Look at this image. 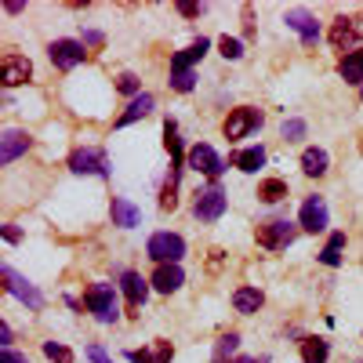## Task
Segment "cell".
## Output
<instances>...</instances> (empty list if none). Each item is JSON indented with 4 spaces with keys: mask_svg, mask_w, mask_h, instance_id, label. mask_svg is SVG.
I'll return each mask as SVG.
<instances>
[{
    "mask_svg": "<svg viewBox=\"0 0 363 363\" xmlns=\"http://www.w3.org/2000/svg\"><path fill=\"white\" fill-rule=\"evenodd\" d=\"M84 306L99 323H116L120 320V301H116L113 284H91L84 291Z\"/></svg>",
    "mask_w": 363,
    "mask_h": 363,
    "instance_id": "cell-1",
    "label": "cell"
},
{
    "mask_svg": "<svg viewBox=\"0 0 363 363\" xmlns=\"http://www.w3.org/2000/svg\"><path fill=\"white\" fill-rule=\"evenodd\" d=\"M298 229H301V225H294V222H287V218H272V222H262V225L255 229V240H258V247H265V251H284V247L294 244Z\"/></svg>",
    "mask_w": 363,
    "mask_h": 363,
    "instance_id": "cell-2",
    "label": "cell"
},
{
    "mask_svg": "<svg viewBox=\"0 0 363 363\" xmlns=\"http://www.w3.org/2000/svg\"><path fill=\"white\" fill-rule=\"evenodd\" d=\"M149 258H153L157 265H178L182 255H186V240H182L178 233H153L145 244Z\"/></svg>",
    "mask_w": 363,
    "mask_h": 363,
    "instance_id": "cell-3",
    "label": "cell"
},
{
    "mask_svg": "<svg viewBox=\"0 0 363 363\" xmlns=\"http://www.w3.org/2000/svg\"><path fill=\"white\" fill-rule=\"evenodd\" d=\"M327 40L335 44V51H349V55L363 51V18H345V15L335 18Z\"/></svg>",
    "mask_w": 363,
    "mask_h": 363,
    "instance_id": "cell-4",
    "label": "cell"
},
{
    "mask_svg": "<svg viewBox=\"0 0 363 363\" xmlns=\"http://www.w3.org/2000/svg\"><path fill=\"white\" fill-rule=\"evenodd\" d=\"M0 277H4V291H8V294H15V298L22 301V306H29L33 313H40V309H44V294H40L33 284H29L26 277H18V272H15L11 265L0 269Z\"/></svg>",
    "mask_w": 363,
    "mask_h": 363,
    "instance_id": "cell-5",
    "label": "cell"
},
{
    "mask_svg": "<svg viewBox=\"0 0 363 363\" xmlns=\"http://www.w3.org/2000/svg\"><path fill=\"white\" fill-rule=\"evenodd\" d=\"M255 128H262V113H258L255 106H240V109H233V113L225 116V124H222V131H225L229 142L247 138Z\"/></svg>",
    "mask_w": 363,
    "mask_h": 363,
    "instance_id": "cell-6",
    "label": "cell"
},
{
    "mask_svg": "<svg viewBox=\"0 0 363 363\" xmlns=\"http://www.w3.org/2000/svg\"><path fill=\"white\" fill-rule=\"evenodd\" d=\"M69 171H73V174H99V178H109V160H106L102 149L84 145V149H77V153L69 157Z\"/></svg>",
    "mask_w": 363,
    "mask_h": 363,
    "instance_id": "cell-7",
    "label": "cell"
},
{
    "mask_svg": "<svg viewBox=\"0 0 363 363\" xmlns=\"http://www.w3.org/2000/svg\"><path fill=\"white\" fill-rule=\"evenodd\" d=\"M193 215L200 222H218L225 215V193L218 186H211L203 193H196V203H193Z\"/></svg>",
    "mask_w": 363,
    "mask_h": 363,
    "instance_id": "cell-8",
    "label": "cell"
},
{
    "mask_svg": "<svg viewBox=\"0 0 363 363\" xmlns=\"http://www.w3.org/2000/svg\"><path fill=\"white\" fill-rule=\"evenodd\" d=\"M189 167L200 171V174H207V178H218V174L225 171L222 157L215 153V145H207V142H196V145L189 149Z\"/></svg>",
    "mask_w": 363,
    "mask_h": 363,
    "instance_id": "cell-9",
    "label": "cell"
},
{
    "mask_svg": "<svg viewBox=\"0 0 363 363\" xmlns=\"http://www.w3.org/2000/svg\"><path fill=\"white\" fill-rule=\"evenodd\" d=\"M48 55H51L55 69H73V66H80L84 58H87V51H84L80 40H55V44L48 48Z\"/></svg>",
    "mask_w": 363,
    "mask_h": 363,
    "instance_id": "cell-10",
    "label": "cell"
},
{
    "mask_svg": "<svg viewBox=\"0 0 363 363\" xmlns=\"http://www.w3.org/2000/svg\"><path fill=\"white\" fill-rule=\"evenodd\" d=\"M29 73H33V62H29L26 55H4V62H0V80H4V87L26 84Z\"/></svg>",
    "mask_w": 363,
    "mask_h": 363,
    "instance_id": "cell-11",
    "label": "cell"
},
{
    "mask_svg": "<svg viewBox=\"0 0 363 363\" xmlns=\"http://www.w3.org/2000/svg\"><path fill=\"white\" fill-rule=\"evenodd\" d=\"M298 225L306 233H323L327 229V203H323V196H309L306 203H301Z\"/></svg>",
    "mask_w": 363,
    "mask_h": 363,
    "instance_id": "cell-12",
    "label": "cell"
},
{
    "mask_svg": "<svg viewBox=\"0 0 363 363\" xmlns=\"http://www.w3.org/2000/svg\"><path fill=\"white\" fill-rule=\"evenodd\" d=\"M29 145H33V138H29L26 131H18V128L4 131V142H0V164H15Z\"/></svg>",
    "mask_w": 363,
    "mask_h": 363,
    "instance_id": "cell-13",
    "label": "cell"
},
{
    "mask_svg": "<svg viewBox=\"0 0 363 363\" xmlns=\"http://www.w3.org/2000/svg\"><path fill=\"white\" fill-rule=\"evenodd\" d=\"M120 287H124V298H128V309H131V316L145 306V294H149V287H145V280L138 277V272H124V277H120Z\"/></svg>",
    "mask_w": 363,
    "mask_h": 363,
    "instance_id": "cell-14",
    "label": "cell"
},
{
    "mask_svg": "<svg viewBox=\"0 0 363 363\" xmlns=\"http://www.w3.org/2000/svg\"><path fill=\"white\" fill-rule=\"evenodd\" d=\"M207 48H211V40H207V37L193 40L186 51H178V55L171 58V73H189V66H196V62H200V58L207 55Z\"/></svg>",
    "mask_w": 363,
    "mask_h": 363,
    "instance_id": "cell-15",
    "label": "cell"
},
{
    "mask_svg": "<svg viewBox=\"0 0 363 363\" xmlns=\"http://www.w3.org/2000/svg\"><path fill=\"white\" fill-rule=\"evenodd\" d=\"M287 26L301 37V44H316V37H320L316 18H313L309 11H301V8H298V11H287Z\"/></svg>",
    "mask_w": 363,
    "mask_h": 363,
    "instance_id": "cell-16",
    "label": "cell"
},
{
    "mask_svg": "<svg viewBox=\"0 0 363 363\" xmlns=\"http://www.w3.org/2000/svg\"><path fill=\"white\" fill-rule=\"evenodd\" d=\"M109 215H113V225H120V229H135L142 222V211L131 200H124V196H116L109 203Z\"/></svg>",
    "mask_w": 363,
    "mask_h": 363,
    "instance_id": "cell-17",
    "label": "cell"
},
{
    "mask_svg": "<svg viewBox=\"0 0 363 363\" xmlns=\"http://www.w3.org/2000/svg\"><path fill=\"white\" fill-rule=\"evenodd\" d=\"M149 284H153L160 294H171V291H178L182 284H186V272H182V265H157Z\"/></svg>",
    "mask_w": 363,
    "mask_h": 363,
    "instance_id": "cell-18",
    "label": "cell"
},
{
    "mask_svg": "<svg viewBox=\"0 0 363 363\" xmlns=\"http://www.w3.org/2000/svg\"><path fill=\"white\" fill-rule=\"evenodd\" d=\"M171 356H174V345L171 342H153V349H131L128 352V359L131 363H171Z\"/></svg>",
    "mask_w": 363,
    "mask_h": 363,
    "instance_id": "cell-19",
    "label": "cell"
},
{
    "mask_svg": "<svg viewBox=\"0 0 363 363\" xmlns=\"http://www.w3.org/2000/svg\"><path fill=\"white\" fill-rule=\"evenodd\" d=\"M153 106H157L153 95H138V99H131V106L116 116V128H128V124H135V120L149 116V113H153Z\"/></svg>",
    "mask_w": 363,
    "mask_h": 363,
    "instance_id": "cell-20",
    "label": "cell"
},
{
    "mask_svg": "<svg viewBox=\"0 0 363 363\" xmlns=\"http://www.w3.org/2000/svg\"><path fill=\"white\" fill-rule=\"evenodd\" d=\"M262 301H265V294H262L258 287H240V291L233 294V306H236V313H244V316L258 313V309H262Z\"/></svg>",
    "mask_w": 363,
    "mask_h": 363,
    "instance_id": "cell-21",
    "label": "cell"
},
{
    "mask_svg": "<svg viewBox=\"0 0 363 363\" xmlns=\"http://www.w3.org/2000/svg\"><path fill=\"white\" fill-rule=\"evenodd\" d=\"M327 164H330V157H327V149H306L301 153V171H306L309 178H320V174H327Z\"/></svg>",
    "mask_w": 363,
    "mask_h": 363,
    "instance_id": "cell-22",
    "label": "cell"
},
{
    "mask_svg": "<svg viewBox=\"0 0 363 363\" xmlns=\"http://www.w3.org/2000/svg\"><path fill=\"white\" fill-rule=\"evenodd\" d=\"M338 73H342L345 84H363V51L345 55L342 62H338Z\"/></svg>",
    "mask_w": 363,
    "mask_h": 363,
    "instance_id": "cell-23",
    "label": "cell"
},
{
    "mask_svg": "<svg viewBox=\"0 0 363 363\" xmlns=\"http://www.w3.org/2000/svg\"><path fill=\"white\" fill-rule=\"evenodd\" d=\"M265 164V149L255 145V149H240V153H233V167L240 171H258Z\"/></svg>",
    "mask_w": 363,
    "mask_h": 363,
    "instance_id": "cell-24",
    "label": "cell"
},
{
    "mask_svg": "<svg viewBox=\"0 0 363 363\" xmlns=\"http://www.w3.org/2000/svg\"><path fill=\"white\" fill-rule=\"evenodd\" d=\"M258 200H265V203L287 200V182H284V178H265L262 186H258Z\"/></svg>",
    "mask_w": 363,
    "mask_h": 363,
    "instance_id": "cell-25",
    "label": "cell"
},
{
    "mask_svg": "<svg viewBox=\"0 0 363 363\" xmlns=\"http://www.w3.org/2000/svg\"><path fill=\"white\" fill-rule=\"evenodd\" d=\"M327 352L323 338H301V363H327Z\"/></svg>",
    "mask_w": 363,
    "mask_h": 363,
    "instance_id": "cell-26",
    "label": "cell"
},
{
    "mask_svg": "<svg viewBox=\"0 0 363 363\" xmlns=\"http://www.w3.org/2000/svg\"><path fill=\"white\" fill-rule=\"evenodd\" d=\"M342 251H345V233H335L327 240V247L320 251V262L335 269V265H342Z\"/></svg>",
    "mask_w": 363,
    "mask_h": 363,
    "instance_id": "cell-27",
    "label": "cell"
},
{
    "mask_svg": "<svg viewBox=\"0 0 363 363\" xmlns=\"http://www.w3.org/2000/svg\"><path fill=\"white\" fill-rule=\"evenodd\" d=\"M236 345H240V335H233V330H229V335H222V338H218L215 356H211V359H215V363H225V359L236 352Z\"/></svg>",
    "mask_w": 363,
    "mask_h": 363,
    "instance_id": "cell-28",
    "label": "cell"
},
{
    "mask_svg": "<svg viewBox=\"0 0 363 363\" xmlns=\"http://www.w3.org/2000/svg\"><path fill=\"white\" fill-rule=\"evenodd\" d=\"M306 120H298V116H291V120H284L280 124V135L287 138V142H298V138H306Z\"/></svg>",
    "mask_w": 363,
    "mask_h": 363,
    "instance_id": "cell-29",
    "label": "cell"
},
{
    "mask_svg": "<svg viewBox=\"0 0 363 363\" xmlns=\"http://www.w3.org/2000/svg\"><path fill=\"white\" fill-rule=\"evenodd\" d=\"M44 356H48V359H55V363H73V359H77V356H73V349L58 345V342H44Z\"/></svg>",
    "mask_w": 363,
    "mask_h": 363,
    "instance_id": "cell-30",
    "label": "cell"
},
{
    "mask_svg": "<svg viewBox=\"0 0 363 363\" xmlns=\"http://www.w3.org/2000/svg\"><path fill=\"white\" fill-rule=\"evenodd\" d=\"M116 91H120V95L138 99V77H135V73H120V77H116Z\"/></svg>",
    "mask_w": 363,
    "mask_h": 363,
    "instance_id": "cell-31",
    "label": "cell"
},
{
    "mask_svg": "<svg viewBox=\"0 0 363 363\" xmlns=\"http://www.w3.org/2000/svg\"><path fill=\"white\" fill-rule=\"evenodd\" d=\"M218 48H222V55H225V58H233V62H236L240 55H244V44H240L236 37H222V40H218Z\"/></svg>",
    "mask_w": 363,
    "mask_h": 363,
    "instance_id": "cell-32",
    "label": "cell"
},
{
    "mask_svg": "<svg viewBox=\"0 0 363 363\" xmlns=\"http://www.w3.org/2000/svg\"><path fill=\"white\" fill-rule=\"evenodd\" d=\"M193 84H196L193 73H171V87L182 91V95H186V91H193Z\"/></svg>",
    "mask_w": 363,
    "mask_h": 363,
    "instance_id": "cell-33",
    "label": "cell"
},
{
    "mask_svg": "<svg viewBox=\"0 0 363 363\" xmlns=\"http://www.w3.org/2000/svg\"><path fill=\"white\" fill-rule=\"evenodd\" d=\"M0 363H29V356L15 352V349H4V352H0Z\"/></svg>",
    "mask_w": 363,
    "mask_h": 363,
    "instance_id": "cell-34",
    "label": "cell"
},
{
    "mask_svg": "<svg viewBox=\"0 0 363 363\" xmlns=\"http://www.w3.org/2000/svg\"><path fill=\"white\" fill-rule=\"evenodd\" d=\"M87 359H91V363H113V359L106 356V349H102V345H91V349H87Z\"/></svg>",
    "mask_w": 363,
    "mask_h": 363,
    "instance_id": "cell-35",
    "label": "cell"
},
{
    "mask_svg": "<svg viewBox=\"0 0 363 363\" xmlns=\"http://www.w3.org/2000/svg\"><path fill=\"white\" fill-rule=\"evenodd\" d=\"M178 11L186 15V18H196V15H200L203 8H200V4H193V0H182V4H178Z\"/></svg>",
    "mask_w": 363,
    "mask_h": 363,
    "instance_id": "cell-36",
    "label": "cell"
},
{
    "mask_svg": "<svg viewBox=\"0 0 363 363\" xmlns=\"http://www.w3.org/2000/svg\"><path fill=\"white\" fill-rule=\"evenodd\" d=\"M0 342H4V349H11V327L0 323Z\"/></svg>",
    "mask_w": 363,
    "mask_h": 363,
    "instance_id": "cell-37",
    "label": "cell"
},
{
    "mask_svg": "<svg viewBox=\"0 0 363 363\" xmlns=\"http://www.w3.org/2000/svg\"><path fill=\"white\" fill-rule=\"evenodd\" d=\"M4 240H8V244H18V229L15 225H4Z\"/></svg>",
    "mask_w": 363,
    "mask_h": 363,
    "instance_id": "cell-38",
    "label": "cell"
},
{
    "mask_svg": "<svg viewBox=\"0 0 363 363\" xmlns=\"http://www.w3.org/2000/svg\"><path fill=\"white\" fill-rule=\"evenodd\" d=\"M4 11H11V15H15V11H22V4H18V0H4Z\"/></svg>",
    "mask_w": 363,
    "mask_h": 363,
    "instance_id": "cell-39",
    "label": "cell"
},
{
    "mask_svg": "<svg viewBox=\"0 0 363 363\" xmlns=\"http://www.w3.org/2000/svg\"><path fill=\"white\" fill-rule=\"evenodd\" d=\"M229 363H258V359H247V356H240V359H229Z\"/></svg>",
    "mask_w": 363,
    "mask_h": 363,
    "instance_id": "cell-40",
    "label": "cell"
},
{
    "mask_svg": "<svg viewBox=\"0 0 363 363\" xmlns=\"http://www.w3.org/2000/svg\"><path fill=\"white\" fill-rule=\"evenodd\" d=\"M359 99H363V95H359Z\"/></svg>",
    "mask_w": 363,
    "mask_h": 363,
    "instance_id": "cell-41",
    "label": "cell"
}]
</instances>
